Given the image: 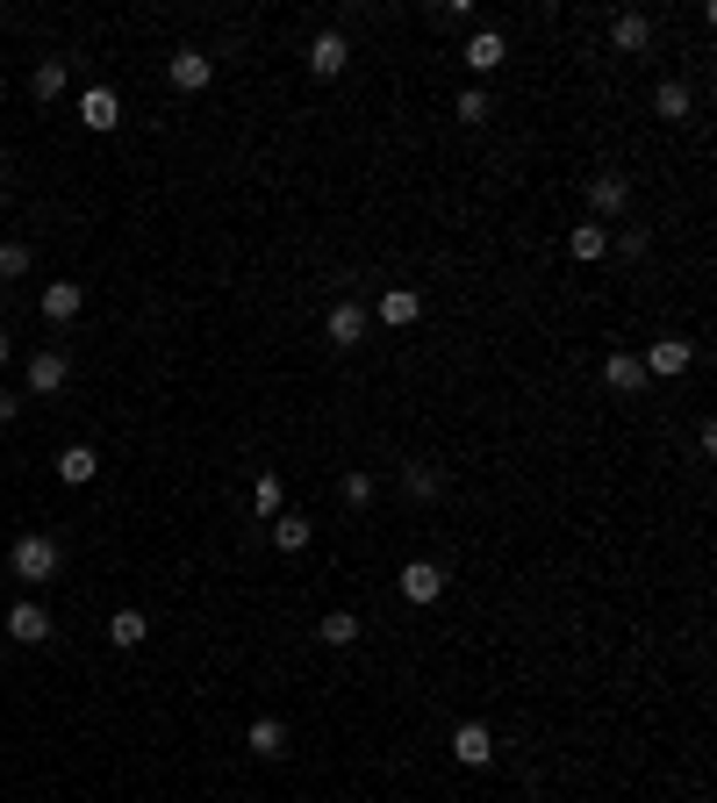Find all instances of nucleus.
Here are the masks:
<instances>
[{"label":"nucleus","mask_w":717,"mask_h":803,"mask_svg":"<svg viewBox=\"0 0 717 803\" xmlns=\"http://www.w3.org/2000/svg\"><path fill=\"white\" fill-rule=\"evenodd\" d=\"M8 567H15V582L44 588V582L58 574V538H44V531H22L15 552H8Z\"/></svg>","instance_id":"f257e3e1"},{"label":"nucleus","mask_w":717,"mask_h":803,"mask_svg":"<svg viewBox=\"0 0 717 803\" xmlns=\"http://www.w3.org/2000/svg\"><path fill=\"white\" fill-rule=\"evenodd\" d=\"M344 65H352V44H344L338 29H316V36H308V72H316V80H338Z\"/></svg>","instance_id":"f03ea898"},{"label":"nucleus","mask_w":717,"mask_h":803,"mask_svg":"<svg viewBox=\"0 0 717 803\" xmlns=\"http://www.w3.org/2000/svg\"><path fill=\"white\" fill-rule=\"evenodd\" d=\"M452 761H460V768H488V761H496V732L481 718H466L460 732H452Z\"/></svg>","instance_id":"7ed1b4c3"},{"label":"nucleus","mask_w":717,"mask_h":803,"mask_svg":"<svg viewBox=\"0 0 717 803\" xmlns=\"http://www.w3.org/2000/svg\"><path fill=\"white\" fill-rule=\"evenodd\" d=\"M8 638H15V646H44V638H51V610H44V603H15V610H8Z\"/></svg>","instance_id":"20e7f679"},{"label":"nucleus","mask_w":717,"mask_h":803,"mask_svg":"<svg viewBox=\"0 0 717 803\" xmlns=\"http://www.w3.org/2000/svg\"><path fill=\"white\" fill-rule=\"evenodd\" d=\"M80 122H86V130H101V137H108V130H116V122H122V101H116V86H86V94H80Z\"/></svg>","instance_id":"39448f33"},{"label":"nucleus","mask_w":717,"mask_h":803,"mask_svg":"<svg viewBox=\"0 0 717 803\" xmlns=\"http://www.w3.org/2000/svg\"><path fill=\"white\" fill-rule=\"evenodd\" d=\"M689 360H696V344H689V338H660V344H653V352H646L639 366H646V380H653V374H667V380H675V374H689Z\"/></svg>","instance_id":"423d86ee"},{"label":"nucleus","mask_w":717,"mask_h":803,"mask_svg":"<svg viewBox=\"0 0 717 803\" xmlns=\"http://www.w3.org/2000/svg\"><path fill=\"white\" fill-rule=\"evenodd\" d=\"M402 596H410V603H438L445 596V567L438 560H410V567H402Z\"/></svg>","instance_id":"0eeeda50"},{"label":"nucleus","mask_w":717,"mask_h":803,"mask_svg":"<svg viewBox=\"0 0 717 803\" xmlns=\"http://www.w3.org/2000/svg\"><path fill=\"white\" fill-rule=\"evenodd\" d=\"M624 202H632V180H624V172H596V180H588V208H596V216H624Z\"/></svg>","instance_id":"6e6552de"},{"label":"nucleus","mask_w":717,"mask_h":803,"mask_svg":"<svg viewBox=\"0 0 717 803\" xmlns=\"http://www.w3.org/2000/svg\"><path fill=\"white\" fill-rule=\"evenodd\" d=\"M208 80H216V58L208 51H172V86H180V94H202Z\"/></svg>","instance_id":"1a4fd4ad"},{"label":"nucleus","mask_w":717,"mask_h":803,"mask_svg":"<svg viewBox=\"0 0 717 803\" xmlns=\"http://www.w3.org/2000/svg\"><path fill=\"white\" fill-rule=\"evenodd\" d=\"M65 380H72V360H65V352H36V360H29V394H58Z\"/></svg>","instance_id":"9d476101"},{"label":"nucleus","mask_w":717,"mask_h":803,"mask_svg":"<svg viewBox=\"0 0 717 803\" xmlns=\"http://www.w3.org/2000/svg\"><path fill=\"white\" fill-rule=\"evenodd\" d=\"M416 316H424V294H416V288H388V294H380V324H388V330H410Z\"/></svg>","instance_id":"9b49d317"},{"label":"nucleus","mask_w":717,"mask_h":803,"mask_svg":"<svg viewBox=\"0 0 717 803\" xmlns=\"http://www.w3.org/2000/svg\"><path fill=\"white\" fill-rule=\"evenodd\" d=\"M358 338H366V308H358V302H330V344L352 352Z\"/></svg>","instance_id":"f8f14e48"},{"label":"nucleus","mask_w":717,"mask_h":803,"mask_svg":"<svg viewBox=\"0 0 717 803\" xmlns=\"http://www.w3.org/2000/svg\"><path fill=\"white\" fill-rule=\"evenodd\" d=\"M94 474H101V452H94V445H65V452H58V480L86 488Z\"/></svg>","instance_id":"ddd939ff"},{"label":"nucleus","mask_w":717,"mask_h":803,"mask_svg":"<svg viewBox=\"0 0 717 803\" xmlns=\"http://www.w3.org/2000/svg\"><path fill=\"white\" fill-rule=\"evenodd\" d=\"M603 380H610L617 394H639L646 388V366H639V352H610V360H603Z\"/></svg>","instance_id":"4468645a"},{"label":"nucleus","mask_w":717,"mask_h":803,"mask_svg":"<svg viewBox=\"0 0 717 803\" xmlns=\"http://www.w3.org/2000/svg\"><path fill=\"white\" fill-rule=\"evenodd\" d=\"M610 44H617L624 58H639V51L653 44V22H646V15H617V22H610Z\"/></svg>","instance_id":"2eb2a0df"},{"label":"nucleus","mask_w":717,"mask_h":803,"mask_svg":"<svg viewBox=\"0 0 717 803\" xmlns=\"http://www.w3.org/2000/svg\"><path fill=\"white\" fill-rule=\"evenodd\" d=\"M502 58H510V51H502L496 29H474V36H466V65H474V72H502Z\"/></svg>","instance_id":"dca6fc26"},{"label":"nucleus","mask_w":717,"mask_h":803,"mask_svg":"<svg viewBox=\"0 0 717 803\" xmlns=\"http://www.w3.org/2000/svg\"><path fill=\"white\" fill-rule=\"evenodd\" d=\"M80 308H86V294L72 288V280H51V288H44V316H51V324H72Z\"/></svg>","instance_id":"f3484780"},{"label":"nucleus","mask_w":717,"mask_h":803,"mask_svg":"<svg viewBox=\"0 0 717 803\" xmlns=\"http://www.w3.org/2000/svg\"><path fill=\"white\" fill-rule=\"evenodd\" d=\"M244 739H252L258 761H280V753H288V725H280V718H252V732H244Z\"/></svg>","instance_id":"a211bd4d"},{"label":"nucleus","mask_w":717,"mask_h":803,"mask_svg":"<svg viewBox=\"0 0 717 803\" xmlns=\"http://www.w3.org/2000/svg\"><path fill=\"white\" fill-rule=\"evenodd\" d=\"M144 638H151L144 610H116V617H108V646H122V653H130V646H144Z\"/></svg>","instance_id":"6ab92c4d"},{"label":"nucleus","mask_w":717,"mask_h":803,"mask_svg":"<svg viewBox=\"0 0 717 803\" xmlns=\"http://www.w3.org/2000/svg\"><path fill=\"white\" fill-rule=\"evenodd\" d=\"M29 94H36V101H58V94H65V58H44L36 80H29Z\"/></svg>","instance_id":"aec40b11"},{"label":"nucleus","mask_w":717,"mask_h":803,"mask_svg":"<svg viewBox=\"0 0 717 803\" xmlns=\"http://www.w3.org/2000/svg\"><path fill=\"white\" fill-rule=\"evenodd\" d=\"M567 252H574V258H603V252H610V230H603V222H581L574 238H567Z\"/></svg>","instance_id":"412c9836"},{"label":"nucleus","mask_w":717,"mask_h":803,"mask_svg":"<svg viewBox=\"0 0 717 803\" xmlns=\"http://www.w3.org/2000/svg\"><path fill=\"white\" fill-rule=\"evenodd\" d=\"M402 488H410L416 502H438V496H445V474H438V466H410V474H402Z\"/></svg>","instance_id":"4be33fe9"},{"label":"nucleus","mask_w":717,"mask_h":803,"mask_svg":"<svg viewBox=\"0 0 717 803\" xmlns=\"http://www.w3.org/2000/svg\"><path fill=\"white\" fill-rule=\"evenodd\" d=\"M274 546L280 552H302L308 546V516H274Z\"/></svg>","instance_id":"5701e85b"},{"label":"nucleus","mask_w":717,"mask_h":803,"mask_svg":"<svg viewBox=\"0 0 717 803\" xmlns=\"http://www.w3.org/2000/svg\"><path fill=\"white\" fill-rule=\"evenodd\" d=\"M653 108H660L667 122H682L689 115V86H675V80H660V94H653Z\"/></svg>","instance_id":"b1692460"},{"label":"nucleus","mask_w":717,"mask_h":803,"mask_svg":"<svg viewBox=\"0 0 717 803\" xmlns=\"http://www.w3.org/2000/svg\"><path fill=\"white\" fill-rule=\"evenodd\" d=\"M252 510L258 516H280V474H258L252 480Z\"/></svg>","instance_id":"393cba45"},{"label":"nucleus","mask_w":717,"mask_h":803,"mask_svg":"<svg viewBox=\"0 0 717 803\" xmlns=\"http://www.w3.org/2000/svg\"><path fill=\"white\" fill-rule=\"evenodd\" d=\"M452 115H460V122H488V86H466L460 101H452Z\"/></svg>","instance_id":"a878e982"},{"label":"nucleus","mask_w":717,"mask_h":803,"mask_svg":"<svg viewBox=\"0 0 717 803\" xmlns=\"http://www.w3.org/2000/svg\"><path fill=\"white\" fill-rule=\"evenodd\" d=\"M324 638H330V646H352V638H358V617L352 610H330L324 617Z\"/></svg>","instance_id":"bb28decb"},{"label":"nucleus","mask_w":717,"mask_h":803,"mask_svg":"<svg viewBox=\"0 0 717 803\" xmlns=\"http://www.w3.org/2000/svg\"><path fill=\"white\" fill-rule=\"evenodd\" d=\"M29 273V244H0V280H22Z\"/></svg>","instance_id":"cd10ccee"},{"label":"nucleus","mask_w":717,"mask_h":803,"mask_svg":"<svg viewBox=\"0 0 717 803\" xmlns=\"http://www.w3.org/2000/svg\"><path fill=\"white\" fill-rule=\"evenodd\" d=\"M344 502L366 510V502H374V474H344Z\"/></svg>","instance_id":"c85d7f7f"},{"label":"nucleus","mask_w":717,"mask_h":803,"mask_svg":"<svg viewBox=\"0 0 717 803\" xmlns=\"http://www.w3.org/2000/svg\"><path fill=\"white\" fill-rule=\"evenodd\" d=\"M22 416V394H0V424H15Z\"/></svg>","instance_id":"c756f323"},{"label":"nucleus","mask_w":717,"mask_h":803,"mask_svg":"<svg viewBox=\"0 0 717 803\" xmlns=\"http://www.w3.org/2000/svg\"><path fill=\"white\" fill-rule=\"evenodd\" d=\"M0 194H8V158H0Z\"/></svg>","instance_id":"7c9ffc66"},{"label":"nucleus","mask_w":717,"mask_h":803,"mask_svg":"<svg viewBox=\"0 0 717 803\" xmlns=\"http://www.w3.org/2000/svg\"><path fill=\"white\" fill-rule=\"evenodd\" d=\"M0 366H8V338H0Z\"/></svg>","instance_id":"2f4dec72"}]
</instances>
